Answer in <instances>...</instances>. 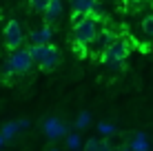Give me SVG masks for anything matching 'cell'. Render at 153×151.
Instances as JSON below:
<instances>
[{"mask_svg": "<svg viewBox=\"0 0 153 151\" xmlns=\"http://www.w3.org/2000/svg\"><path fill=\"white\" fill-rule=\"evenodd\" d=\"M100 33V16L91 13V16H73V38L76 45H84L89 47Z\"/></svg>", "mask_w": 153, "mask_h": 151, "instance_id": "1", "label": "cell"}, {"mask_svg": "<svg viewBox=\"0 0 153 151\" xmlns=\"http://www.w3.org/2000/svg\"><path fill=\"white\" fill-rule=\"evenodd\" d=\"M29 54L33 58V65L38 67L40 71H53L58 65H60V51L56 49L53 45H31Z\"/></svg>", "mask_w": 153, "mask_h": 151, "instance_id": "2", "label": "cell"}, {"mask_svg": "<svg viewBox=\"0 0 153 151\" xmlns=\"http://www.w3.org/2000/svg\"><path fill=\"white\" fill-rule=\"evenodd\" d=\"M31 67H33V58H31L29 49L20 47V49L9 54V58L2 65V71H4V76H22L27 71H31Z\"/></svg>", "mask_w": 153, "mask_h": 151, "instance_id": "3", "label": "cell"}, {"mask_svg": "<svg viewBox=\"0 0 153 151\" xmlns=\"http://www.w3.org/2000/svg\"><path fill=\"white\" fill-rule=\"evenodd\" d=\"M126 56H129V45L124 40L115 38V42L102 54V62L109 65L111 69H122V62L126 60Z\"/></svg>", "mask_w": 153, "mask_h": 151, "instance_id": "4", "label": "cell"}, {"mask_svg": "<svg viewBox=\"0 0 153 151\" xmlns=\"http://www.w3.org/2000/svg\"><path fill=\"white\" fill-rule=\"evenodd\" d=\"M2 36H4V47H7L9 51L20 49L22 42H25V33H22V27H20L18 20H9V22L4 25Z\"/></svg>", "mask_w": 153, "mask_h": 151, "instance_id": "5", "label": "cell"}, {"mask_svg": "<svg viewBox=\"0 0 153 151\" xmlns=\"http://www.w3.org/2000/svg\"><path fill=\"white\" fill-rule=\"evenodd\" d=\"M42 131H45V136L51 138V140H58V138H67V136H69L67 124L62 122V120H58V118H47V120L42 122Z\"/></svg>", "mask_w": 153, "mask_h": 151, "instance_id": "6", "label": "cell"}, {"mask_svg": "<svg viewBox=\"0 0 153 151\" xmlns=\"http://www.w3.org/2000/svg\"><path fill=\"white\" fill-rule=\"evenodd\" d=\"M98 2L100 0H71V11H73V16L98 13Z\"/></svg>", "mask_w": 153, "mask_h": 151, "instance_id": "7", "label": "cell"}, {"mask_svg": "<svg viewBox=\"0 0 153 151\" xmlns=\"http://www.w3.org/2000/svg\"><path fill=\"white\" fill-rule=\"evenodd\" d=\"M113 42H115V36H113V33H109V31H100L98 38L93 40L87 49H96V54H104V51H107Z\"/></svg>", "mask_w": 153, "mask_h": 151, "instance_id": "8", "label": "cell"}, {"mask_svg": "<svg viewBox=\"0 0 153 151\" xmlns=\"http://www.w3.org/2000/svg\"><path fill=\"white\" fill-rule=\"evenodd\" d=\"M29 38H31V45H49L51 38H53V29H51L49 25H42V27L31 31Z\"/></svg>", "mask_w": 153, "mask_h": 151, "instance_id": "9", "label": "cell"}, {"mask_svg": "<svg viewBox=\"0 0 153 151\" xmlns=\"http://www.w3.org/2000/svg\"><path fill=\"white\" fill-rule=\"evenodd\" d=\"M62 11H65V2H62V0H51L49 7H47V11H45V18L49 20V22H56V20L62 16Z\"/></svg>", "mask_w": 153, "mask_h": 151, "instance_id": "10", "label": "cell"}, {"mask_svg": "<svg viewBox=\"0 0 153 151\" xmlns=\"http://www.w3.org/2000/svg\"><path fill=\"white\" fill-rule=\"evenodd\" d=\"M20 131H22V124H20V120H13V122H7V124H4L0 133H2V138L9 142V140H13Z\"/></svg>", "mask_w": 153, "mask_h": 151, "instance_id": "11", "label": "cell"}, {"mask_svg": "<svg viewBox=\"0 0 153 151\" xmlns=\"http://www.w3.org/2000/svg\"><path fill=\"white\" fill-rule=\"evenodd\" d=\"M131 151H146L149 149V140H146V133H135L133 136V140H131Z\"/></svg>", "mask_w": 153, "mask_h": 151, "instance_id": "12", "label": "cell"}, {"mask_svg": "<svg viewBox=\"0 0 153 151\" xmlns=\"http://www.w3.org/2000/svg\"><path fill=\"white\" fill-rule=\"evenodd\" d=\"M65 142H67V149H69V151H78V149H82V138L78 136V133H69Z\"/></svg>", "mask_w": 153, "mask_h": 151, "instance_id": "13", "label": "cell"}, {"mask_svg": "<svg viewBox=\"0 0 153 151\" xmlns=\"http://www.w3.org/2000/svg\"><path fill=\"white\" fill-rule=\"evenodd\" d=\"M89 124H91V113H89V111H82V113H78L73 127H76V129H87Z\"/></svg>", "mask_w": 153, "mask_h": 151, "instance_id": "14", "label": "cell"}, {"mask_svg": "<svg viewBox=\"0 0 153 151\" xmlns=\"http://www.w3.org/2000/svg\"><path fill=\"white\" fill-rule=\"evenodd\" d=\"M142 31H144L146 38L153 40V13H149V16H144V18H142Z\"/></svg>", "mask_w": 153, "mask_h": 151, "instance_id": "15", "label": "cell"}, {"mask_svg": "<svg viewBox=\"0 0 153 151\" xmlns=\"http://www.w3.org/2000/svg\"><path fill=\"white\" fill-rule=\"evenodd\" d=\"M49 2L51 0H29V7L33 9V11H38V13H45L47 7H49Z\"/></svg>", "mask_w": 153, "mask_h": 151, "instance_id": "16", "label": "cell"}, {"mask_svg": "<svg viewBox=\"0 0 153 151\" xmlns=\"http://www.w3.org/2000/svg\"><path fill=\"white\" fill-rule=\"evenodd\" d=\"M98 133H100V136H104V138L113 136V133H115V124H111V122H100L98 124Z\"/></svg>", "mask_w": 153, "mask_h": 151, "instance_id": "17", "label": "cell"}, {"mask_svg": "<svg viewBox=\"0 0 153 151\" xmlns=\"http://www.w3.org/2000/svg\"><path fill=\"white\" fill-rule=\"evenodd\" d=\"M84 151H100V140H96V138L87 140V144H84Z\"/></svg>", "mask_w": 153, "mask_h": 151, "instance_id": "18", "label": "cell"}, {"mask_svg": "<svg viewBox=\"0 0 153 151\" xmlns=\"http://www.w3.org/2000/svg\"><path fill=\"white\" fill-rule=\"evenodd\" d=\"M4 142H7V140H4V138H2V133H0V149L4 147Z\"/></svg>", "mask_w": 153, "mask_h": 151, "instance_id": "19", "label": "cell"}, {"mask_svg": "<svg viewBox=\"0 0 153 151\" xmlns=\"http://www.w3.org/2000/svg\"><path fill=\"white\" fill-rule=\"evenodd\" d=\"M47 151H60V149H58V147H49V149H47Z\"/></svg>", "mask_w": 153, "mask_h": 151, "instance_id": "20", "label": "cell"}, {"mask_svg": "<svg viewBox=\"0 0 153 151\" xmlns=\"http://www.w3.org/2000/svg\"><path fill=\"white\" fill-rule=\"evenodd\" d=\"M124 151H131V147H126V149H124Z\"/></svg>", "mask_w": 153, "mask_h": 151, "instance_id": "21", "label": "cell"}, {"mask_svg": "<svg viewBox=\"0 0 153 151\" xmlns=\"http://www.w3.org/2000/svg\"><path fill=\"white\" fill-rule=\"evenodd\" d=\"M146 151H149V149H146Z\"/></svg>", "mask_w": 153, "mask_h": 151, "instance_id": "22", "label": "cell"}]
</instances>
